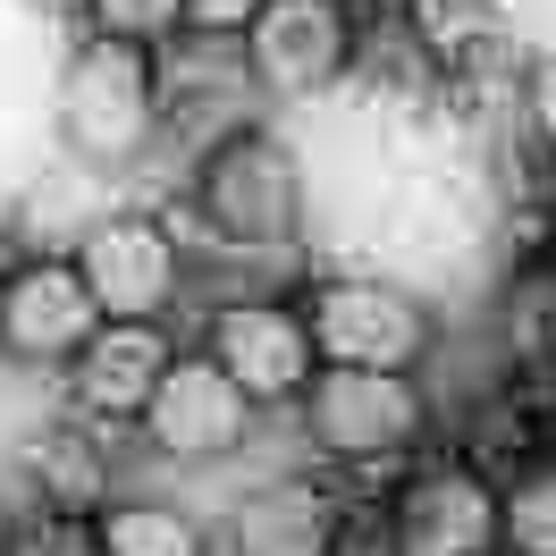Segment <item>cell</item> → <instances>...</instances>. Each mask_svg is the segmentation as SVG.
<instances>
[{
  "label": "cell",
  "instance_id": "11",
  "mask_svg": "<svg viewBox=\"0 0 556 556\" xmlns=\"http://www.w3.org/2000/svg\"><path fill=\"white\" fill-rule=\"evenodd\" d=\"M169 363L177 346L161 320H102L68 363V405L85 421H143L152 388L169 380Z\"/></svg>",
  "mask_w": 556,
  "mask_h": 556
},
{
  "label": "cell",
  "instance_id": "12",
  "mask_svg": "<svg viewBox=\"0 0 556 556\" xmlns=\"http://www.w3.org/2000/svg\"><path fill=\"white\" fill-rule=\"evenodd\" d=\"M9 489L26 515H102L110 506V455L85 421H51L9 455Z\"/></svg>",
  "mask_w": 556,
  "mask_h": 556
},
{
  "label": "cell",
  "instance_id": "7",
  "mask_svg": "<svg viewBox=\"0 0 556 556\" xmlns=\"http://www.w3.org/2000/svg\"><path fill=\"white\" fill-rule=\"evenodd\" d=\"M253 414H262V405H253L211 354H177L136 430L152 439V455H169V464H219V455H237L244 439H253Z\"/></svg>",
  "mask_w": 556,
  "mask_h": 556
},
{
  "label": "cell",
  "instance_id": "10",
  "mask_svg": "<svg viewBox=\"0 0 556 556\" xmlns=\"http://www.w3.org/2000/svg\"><path fill=\"white\" fill-rule=\"evenodd\" d=\"M354 60V26H346V0H270L253 26H244V68L262 93H320L338 85Z\"/></svg>",
  "mask_w": 556,
  "mask_h": 556
},
{
  "label": "cell",
  "instance_id": "17",
  "mask_svg": "<svg viewBox=\"0 0 556 556\" xmlns=\"http://www.w3.org/2000/svg\"><path fill=\"white\" fill-rule=\"evenodd\" d=\"M0 556H102V515H17Z\"/></svg>",
  "mask_w": 556,
  "mask_h": 556
},
{
  "label": "cell",
  "instance_id": "13",
  "mask_svg": "<svg viewBox=\"0 0 556 556\" xmlns=\"http://www.w3.org/2000/svg\"><path fill=\"white\" fill-rule=\"evenodd\" d=\"M228 548L237 556H338V506L313 481H262L237 497Z\"/></svg>",
  "mask_w": 556,
  "mask_h": 556
},
{
  "label": "cell",
  "instance_id": "3",
  "mask_svg": "<svg viewBox=\"0 0 556 556\" xmlns=\"http://www.w3.org/2000/svg\"><path fill=\"white\" fill-rule=\"evenodd\" d=\"M304 439L329 464H388L430 430V396L414 371H354V363H320L313 388L295 396Z\"/></svg>",
  "mask_w": 556,
  "mask_h": 556
},
{
  "label": "cell",
  "instance_id": "14",
  "mask_svg": "<svg viewBox=\"0 0 556 556\" xmlns=\"http://www.w3.org/2000/svg\"><path fill=\"white\" fill-rule=\"evenodd\" d=\"M102 556H203V531L161 497H110L102 506Z\"/></svg>",
  "mask_w": 556,
  "mask_h": 556
},
{
  "label": "cell",
  "instance_id": "15",
  "mask_svg": "<svg viewBox=\"0 0 556 556\" xmlns=\"http://www.w3.org/2000/svg\"><path fill=\"white\" fill-rule=\"evenodd\" d=\"M497 540L506 556H556V455H531L497 489Z\"/></svg>",
  "mask_w": 556,
  "mask_h": 556
},
{
  "label": "cell",
  "instance_id": "2",
  "mask_svg": "<svg viewBox=\"0 0 556 556\" xmlns=\"http://www.w3.org/2000/svg\"><path fill=\"white\" fill-rule=\"evenodd\" d=\"M194 211L219 244L237 253H270L304 228V161L295 143L270 136V127H237L203 152L194 169Z\"/></svg>",
  "mask_w": 556,
  "mask_h": 556
},
{
  "label": "cell",
  "instance_id": "18",
  "mask_svg": "<svg viewBox=\"0 0 556 556\" xmlns=\"http://www.w3.org/2000/svg\"><path fill=\"white\" fill-rule=\"evenodd\" d=\"M93 9V26L118 42H143V51H161V42L186 35V0H85Z\"/></svg>",
  "mask_w": 556,
  "mask_h": 556
},
{
  "label": "cell",
  "instance_id": "20",
  "mask_svg": "<svg viewBox=\"0 0 556 556\" xmlns=\"http://www.w3.org/2000/svg\"><path fill=\"white\" fill-rule=\"evenodd\" d=\"M522 118L540 127V143H556V51H548L531 76H522Z\"/></svg>",
  "mask_w": 556,
  "mask_h": 556
},
{
  "label": "cell",
  "instance_id": "21",
  "mask_svg": "<svg viewBox=\"0 0 556 556\" xmlns=\"http://www.w3.org/2000/svg\"><path fill=\"white\" fill-rule=\"evenodd\" d=\"M26 9H35V17H76L85 0H26Z\"/></svg>",
  "mask_w": 556,
  "mask_h": 556
},
{
  "label": "cell",
  "instance_id": "19",
  "mask_svg": "<svg viewBox=\"0 0 556 556\" xmlns=\"http://www.w3.org/2000/svg\"><path fill=\"white\" fill-rule=\"evenodd\" d=\"M262 9H270V0H186V26H194V35H228V42H244V26H253V17H262Z\"/></svg>",
  "mask_w": 556,
  "mask_h": 556
},
{
  "label": "cell",
  "instance_id": "8",
  "mask_svg": "<svg viewBox=\"0 0 556 556\" xmlns=\"http://www.w3.org/2000/svg\"><path fill=\"white\" fill-rule=\"evenodd\" d=\"M388 548L396 556H506L497 540V481L472 464H430L396 489L388 506Z\"/></svg>",
  "mask_w": 556,
  "mask_h": 556
},
{
  "label": "cell",
  "instance_id": "6",
  "mask_svg": "<svg viewBox=\"0 0 556 556\" xmlns=\"http://www.w3.org/2000/svg\"><path fill=\"white\" fill-rule=\"evenodd\" d=\"M76 270L93 287L102 320H161L186 287V253L152 211H110L76 237Z\"/></svg>",
  "mask_w": 556,
  "mask_h": 556
},
{
  "label": "cell",
  "instance_id": "9",
  "mask_svg": "<svg viewBox=\"0 0 556 556\" xmlns=\"http://www.w3.org/2000/svg\"><path fill=\"white\" fill-rule=\"evenodd\" d=\"M93 329H102V304L76 270V253H42L0 278V354L9 363H76Z\"/></svg>",
  "mask_w": 556,
  "mask_h": 556
},
{
  "label": "cell",
  "instance_id": "4",
  "mask_svg": "<svg viewBox=\"0 0 556 556\" xmlns=\"http://www.w3.org/2000/svg\"><path fill=\"white\" fill-rule=\"evenodd\" d=\"M313 346L320 363H354V371H421L430 354V313L388 278H329L313 304Z\"/></svg>",
  "mask_w": 556,
  "mask_h": 556
},
{
  "label": "cell",
  "instance_id": "1",
  "mask_svg": "<svg viewBox=\"0 0 556 556\" xmlns=\"http://www.w3.org/2000/svg\"><path fill=\"white\" fill-rule=\"evenodd\" d=\"M152 127H161V51L118 35L76 42L60 68V143L93 169H118L152 143Z\"/></svg>",
  "mask_w": 556,
  "mask_h": 556
},
{
  "label": "cell",
  "instance_id": "16",
  "mask_svg": "<svg viewBox=\"0 0 556 556\" xmlns=\"http://www.w3.org/2000/svg\"><path fill=\"white\" fill-rule=\"evenodd\" d=\"M506 346L531 371H556V270L515 278V295H506Z\"/></svg>",
  "mask_w": 556,
  "mask_h": 556
},
{
  "label": "cell",
  "instance_id": "5",
  "mask_svg": "<svg viewBox=\"0 0 556 556\" xmlns=\"http://www.w3.org/2000/svg\"><path fill=\"white\" fill-rule=\"evenodd\" d=\"M203 354L228 371V380L253 396V405H295L320 371V346H313V320L278 295H244V304H219L203 329Z\"/></svg>",
  "mask_w": 556,
  "mask_h": 556
}]
</instances>
